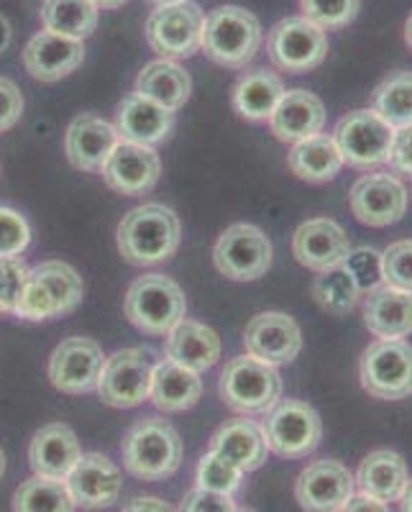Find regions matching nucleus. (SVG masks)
I'll return each instance as SVG.
<instances>
[{
    "instance_id": "obj_37",
    "label": "nucleus",
    "mask_w": 412,
    "mask_h": 512,
    "mask_svg": "<svg viewBox=\"0 0 412 512\" xmlns=\"http://www.w3.org/2000/svg\"><path fill=\"white\" fill-rule=\"evenodd\" d=\"M313 297L325 313L346 315L359 305L361 292L356 287L354 277L341 264V267L318 272V277L313 282Z\"/></svg>"
},
{
    "instance_id": "obj_54",
    "label": "nucleus",
    "mask_w": 412,
    "mask_h": 512,
    "mask_svg": "<svg viewBox=\"0 0 412 512\" xmlns=\"http://www.w3.org/2000/svg\"><path fill=\"white\" fill-rule=\"evenodd\" d=\"M3 474H6V454L0 451V479H3Z\"/></svg>"
},
{
    "instance_id": "obj_38",
    "label": "nucleus",
    "mask_w": 412,
    "mask_h": 512,
    "mask_svg": "<svg viewBox=\"0 0 412 512\" xmlns=\"http://www.w3.org/2000/svg\"><path fill=\"white\" fill-rule=\"evenodd\" d=\"M244 474L233 461H228L226 456L208 451V454L200 459L198 469H195V487L208 489L215 495H236L244 482Z\"/></svg>"
},
{
    "instance_id": "obj_19",
    "label": "nucleus",
    "mask_w": 412,
    "mask_h": 512,
    "mask_svg": "<svg viewBox=\"0 0 412 512\" xmlns=\"http://www.w3.org/2000/svg\"><path fill=\"white\" fill-rule=\"evenodd\" d=\"M72 500L82 510H105L121 497V469L103 454H82L64 479Z\"/></svg>"
},
{
    "instance_id": "obj_52",
    "label": "nucleus",
    "mask_w": 412,
    "mask_h": 512,
    "mask_svg": "<svg viewBox=\"0 0 412 512\" xmlns=\"http://www.w3.org/2000/svg\"><path fill=\"white\" fill-rule=\"evenodd\" d=\"M405 44L410 47V52H412V13L407 16V21H405Z\"/></svg>"
},
{
    "instance_id": "obj_32",
    "label": "nucleus",
    "mask_w": 412,
    "mask_h": 512,
    "mask_svg": "<svg viewBox=\"0 0 412 512\" xmlns=\"http://www.w3.org/2000/svg\"><path fill=\"white\" fill-rule=\"evenodd\" d=\"M285 82L272 70H251L246 72L233 88V108L246 121H269L274 108L285 95Z\"/></svg>"
},
{
    "instance_id": "obj_8",
    "label": "nucleus",
    "mask_w": 412,
    "mask_h": 512,
    "mask_svg": "<svg viewBox=\"0 0 412 512\" xmlns=\"http://www.w3.org/2000/svg\"><path fill=\"white\" fill-rule=\"evenodd\" d=\"M267 448L282 459H305L323 441V420L302 400H279L262 423Z\"/></svg>"
},
{
    "instance_id": "obj_29",
    "label": "nucleus",
    "mask_w": 412,
    "mask_h": 512,
    "mask_svg": "<svg viewBox=\"0 0 412 512\" xmlns=\"http://www.w3.org/2000/svg\"><path fill=\"white\" fill-rule=\"evenodd\" d=\"M210 451L226 456L228 461H233L246 474L262 469L269 454L262 425L246 418L223 423L210 438Z\"/></svg>"
},
{
    "instance_id": "obj_5",
    "label": "nucleus",
    "mask_w": 412,
    "mask_h": 512,
    "mask_svg": "<svg viewBox=\"0 0 412 512\" xmlns=\"http://www.w3.org/2000/svg\"><path fill=\"white\" fill-rule=\"evenodd\" d=\"M80 274L64 262H44L29 269L26 285L18 297L16 315L24 320H49L67 315L82 303Z\"/></svg>"
},
{
    "instance_id": "obj_18",
    "label": "nucleus",
    "mask_w": 412,
    "mask_h": 512,
    "mask_svg": "<svg viewBox=\"0 0 412 512\" xmlns=\"http://www.w3.org/2000/svg\"><path fill=\"white\" fill-rule=\"evenodd\" d=\"M244 349L254 359L282 367L297 359L302 351V331L287 313H259L249 320L244 331Z\"/></svg>"
},
{
    "instance_id": "obj_26",
    "label": "nucleus",
    "mask_w": 412,
    "mask_h": 512,
    "mask_svg": "<svg viewBox=\"0 0 412 512\" xmlns=\"http://www.w3.org/2000/svg\"><path fill=\"white\" fill-rule=\"evenodd\" d=\"M364 326L382 341L407 338L412 333V295L379 285L364 295Z\"/></svg>"
},
{
    "instance_id": "obj_49",
    "label": "nucleus",
    "mask_w": 412,
    "mask_h": 512,
    "mask_svg": "<svg viewBox=\"0 0 412 512\" xmlns=\"http://www.w3.org/2000/svg\"><path fill=\"white\" fill-rule=\"evenodd\" d=\"M11 24H8V18L6 16H0V52H6L8 44H11Z\"/></svg>"
},
{
    "instance_id": "obj_11",
    "label": "nucleus",
    "mask_w": 412,
    "mask_h": 512,
    "mask_svg": "<svg viewBox=\"0 0 412 512\" xmlns=\"http://www.w3.org/2000/svg\"><path fill=\"white\" fill-rule=\"evenodd\" d=\"M205 16L198 3L182 0L175 6H159L146 21V41L159 59H187L200 52Z\"/></svg>"
},
{
    "instance_id": "obj_55",
    "label": "nucleus",
    "mask_w": 412,
    "mask_h": 512,
    "mask_svg": "<svg viewBox=\"0 0 412 512\" xmlns=\"http://www.w3.org/2000/svg\"><path fill=\"white\" fill-rule=\"evenodd\" d=\"M233 512H251V510H238V507H236V510H233Z\"/></svg>"
},
{
    "instance_id": "obj_2",
    "label": "nucleus",
    "mask_w": 412,
    "mask_h": 512,
    "mask_svg": "<svg viewBox=\"0 0 412 512\" xmlns=\"http://www.w3.org/2000/svg\"><path fill=\"white\" fill-rule=\"evenodd\" d=\"M126 472L144 482H162L180 469L185 446L180 433L164 418L136 420L121 441Z\"/></svg>"
},
{
    "instance_id": "obj_35",
    "label": "nucleus",
    "mask_w": 412,
    "mask_h": 512,
    "mask_svg": "<svg viewBox=\"0 0 412 512\" xmlns=\"http://www.w3.org/2000/svg\"><path fill=\"white\" fill-rule=\"evenodd\" d=\"M67 482L62 479L31 477L13 495V512H75Z\"/></svg>"
},
{
    "instance_id": "obj_30",
    "label": "nucleus",
    "mask_w": 412,
    "mask_h": 512,
    "mask_svg": "<svg viewBox=\"0 0 412 512\" xmlns=\"http://www.w3.org/2000/svg\"><path fill=\"white\" fill-rule=\"evenodd\" d=\"M354 479L359 492L392 505V502H400L402 492L410 482V472H407V461L397 451L377 448L361 459Z\"/></svg>"
},
{
    "instance_id": "obj_4",
    "label": "nucleus",
    "mask_w": 412,
    "mask_h": 512,
    "mask_svg": "<svg viewBox=\"0 0 412 512\" xmlns=\"http://www.w3.org/2000/svg\"><path fill=\"white\" fill-rule=\"evenodd\" d=\"M218 392L226 408L238 415H267L282 400V377L277 367L244 354L223 367Z\"/></svg>"
},
{
    "instance_id": "obj_28",
    "label": "nucleus",
    "mask_w": 412,
    "mask_h": 512,
    "mask_svg": "<svg viewBox=\"0 0 412 512\" xmlns=\"http://www.w3.org/2000/svg\"><path fill=\"white\" fill-rule=\"evenodd\" d=\"M203 395V379L198 372L180 367L175 361H157L151 372L149 400L162 413H185L195 408Z\"/></svg>"
},
{
    "instance_id": "obj_7",
    "label": "nucleus",
    "mask_w": 412,
    "mask_h": 512,
    "mask_svg": "<svg viewBox=\"0 0 412 512\" xmlns=\"http://www.w3.org/2000/svg\"><path fill=\"white\" fill-rule=\"evenodd\" d=\"M359 379L364 392L377 400L397 402L412 395V346L405 338H377L361 354Z\"/></svg>"
},
{
    "instance_id": "obj_3",
    "label": "nucleus",
    "mask_w": 412,
    "mask_h": 512,
    "mask_svg": "<svg viewBox=\"0 0 412 512\" xmlns=\"http://www.w3.org/2000/svg\"><path fill=\"white\" fill-rule=\"evenodd\" d=\"M262 41V24L254 13L241 6H221L205 16L200 49L210 62L244 70L262 49Z\"/></svg>"
},
{
    "instance_id": "obj_39",
    "label": "nucleus",
    "mask_w": 412,
    "mask_h": 512,
    "mask_svg": "<svg viewBox=\"0 0 412 512\" xmlns=\"http://www.w3.org/2000/svg\"><path fill=\"white\" fill-rule=\"evenodd\" d=\"M300 11L310 24L323 31H336L354 24L361 11V0H300Z\"/></svg>"
},
{
    "instance_id": "obj_50",
    "label": "nucleus",
    "mask_w": 412,
    "mask_h": 512,
    "mask_svg": "<svg viewBox=\"0 0 412 512\" xmlns=\"http://www.w3.org/2000/svg\"><path fill=\"white\" fill-rule=\"evenodd\" d=\"M400 510L402 512H412V477H410V482H407L405 492H402V497H400Z\"/></svg>"
},
{
    "instance_id": "obj_14",
    "label": "nucleus",
    "mask_w": 412,
    "mask_h": 512,
    "mask_svg": "<svg viewBox=\"0 0 412 512\" xmlns=\"http://www.w3.org/2000/svg\"><path fill=\"white\" fill-rule=\"evenodd\" d=\"M349 205L356 221L372 228L392 226L407 213V187L389 172H372L354 182Z\"/></svg>"
},
{
    "instance_id": "obj_25",
    "label": "nucleus",
    "mask_w": 412,
    "mask_h": 512,
    "mask_svg": "<svg viewBox=\"0 0 412 512\" xmlns=\"http://www.w3.org/2000/svg\"><path fill=\"white\" fill-rule=\"evenodd\" d=\"M269 128L279 141L297 144L310 136L323 134L325 128V105L310 90H287L269 118Z\"/></svg>"
},
{
    "instance_id": "obj_53",
    "label": "nucleus",
    "mask_w": 412,
    "mask_h": 512,
    "mask_svg": "<svg viewBox=\"0 0 412 512\" xmlns=\"http://www.w3.org/2000/svg\"><path fill=\"white\" fill-rule=\"evenodd\" d=\"M154 6H175V3H182V0H151Z\"/></svg>"
},
{
    "instance_id": "obj_44",
    "label": "nucleus",
    "mask_w": 412,
    "mask_h": 512,
    "mask_svg": "<svg viewBox=\"0 0 412 512\" xmlns=\"http://www.w3.org/2000/svg\"><path fill=\"white\" fill-rule=\"evenodd\" d=\"M24 116V95L8 77H0V134H6Z\"/></svg>"
},
{
    "instance_id": "obj_6",
    "label": "nucleus",
    "mask_w": 412,
    "mask_h": 512,
    "mask_svg": "<svg viewBox=\"0 0 412 512\" xmlns=\"http://www.w3.org/2000/svg\"><path fill=\"white\" fill-rule=\"evenodd\" d=\"M126 318L149 336H164L185 318L187 300L182 287L164 274H144L128 287L123 300Z\"/></svg>"
},
{
    "instance_id": "obj_12",
    "label": "nucleus",
    "mask_w": 412,
    "mask_h": 512,
    "mask_svg": "<svg viewBox=\"0 0 412 512\" xmlns=\"http://www.w3.org/2000/svg\"><path fill=\"white\" fill-rule=\"evenodd\" d=\"M154 356L149 349H123L113 356H105L103 372L98 379V395L111 408H139L149 400L151 372H154Z\"/></svg>"
},
{
    "instance_id": "obj_22",
    "label": "nucleus",
    "mask_w": 412,
    "mask_h": 512,
    "mask_svg": "<svg viewBox=\"0 0 412 512\" xmlns=\"http://www.w3.org/2000/svg\"><path fill=\"white\" fill-rule=\"evenodd\" d=\"M118 131L113 123L93 116V113H82L67 128L64 136V152L72 167L82 172H100L103 164L108 162L111 152L118 146Z\"/></svg>"
},
{
    "instance_id": "obj_34",
    "label": "nucleus",
    "mask_w": 412,
    "mask_h": 512,
    "mask_svg": "<svg viewBox=\"0 0 412 512\" xmlns=\"http://www.w3.org/2000/svg\"><path fill=\"white\" fill-rule=\"evenodd\" d=\"M41 24L44 31L82 41L98 29V8L93 0H44Z\"/></svg>"
},
{
    "instance_id": "obj_23",
    "label": "nucleus",
    "mask_w": 412,
    "mask_h": 512,
    "mask_svg": "<svg viewBox=\"0 0 412 512\" xmlns=\"http://www.w3.org/2000/svg\"><path fill=\"white\" fill-rule=\"evenodd\" d=\"M175 128V113L162 108L141 93H131L116 108V131L121 141L154 146L167 139Z\"/></svg>"
},
{
    "instance_id": "obj_24",
    "label": "nucleus",
    "mask_w": 412,
    "mask_h": 512,
    "mask_svg": "<svg viewBox=\"0 0 412 512\" xmlns=\"http://www.w3.org/2000/svg\"><path fill=\"white\" fill-rule=\"evenodd\" d=\"M80 441L64 423H49L34 433L29 446V464L36 477L67 479L80 461Z\"/></svg>"
},
{
    "instance_id": "obj_9",
    "label": "nucleus",
    "mask_w": 412,
    "mask_h": 512,
    "mask_svg": "<svg viewBox=\"0 0 412 512\" xmlns=\"http://www.w3.org/2000/svg\"><path fill=\"white\" fill-rule=\"evenodd\" d=\"M213 262L228 280L254 282L272 267V241L262 228L251 223H233L215 241Z\"/></svg>"
},
{
    "instance_id": "obj_43",
    "label": "nucleus",
    "mask_w": 412,
    "mask_h": 512,
    "mask_svg": "<svg viewBox=\"0 0 412 512\" xmlns=\"http://www.w3.org/2000/svg\"><path fill=\"white\" fill-rule=\"evenodd\" d=\"M31 244V226L18 210L0 205V256L24 254Z\"/></svg>"
},
{
    "instance_id": "obj_36",
    "label": "nucleus",
    "mask_w": 412,
    "mask_h": 512,
    "mask_svg": "<svg viewBox=\"0 0 412 512\" xmlns=\"http://www.w3.org/2000/svg\"><path fill=\"white\" fill-rule=\"evenodd\" d=\"M374 113L389 126L405 128L412 123V72L400 70L392 72L387 80H382L374 90Z\"/></svg>"
},
{
    "instance_id": "obj_27",
    "label": "nucleus",
    "mask_w": 412,
    "mask_h": 512,
    "mask_svg": "<svg viewBox=\"0 0 412 512\" xmlns=\"http://www.w3.org/2000/svg\"><path fill=\"white\" fill-rule=\"evenodd\" d=\"M167 359L192 369V372H208L221 359V338L210 326L198 320L182 318L172 331L167 333Z\"/></svg>"
},
{
    "instance_id": "obj_40",
    "label": "nucleus",
    "mask_w": 412,
    "mask_h": 512,
    "mask_svg": "<svg viewBox=\"0 0 412 512\" xmlns=\"http://www.w3.org/2000/svg\"><path fill=\"white\" fill-rule=\"evenodd\" d=\"M382 282L412 295V239L395 241L382 251Z\"/></svg>"
},
{
    "instance_id": "obj_10",
    "label": "nucleus",
    "mask_w": 412,
    "mask_h": 512,
    "mask_svg": "<svg viewBox=\"0 0 412 512\" xmlns=\"http://www.w3.org/2000/svg\"><path fill=\"white\" fill-rule=\"evenodd\" d=\"M267 52L274 67L287 75H305L328 57V34L308 18H282L267 39Z\"/></svg>"
},
{
    "instance_id": "obj_45",
    "label": "nucleus",
    "mask_w": 412,
    "mask_h": 512,
    "mask_svg": "<svg viewBox=\"0 0 412 512\" xmlns=\"http://www.w3.org/2000/svg\"><path fill=\"white\" fill-rule=\"evenodd\" d=\"M236 502L231 495H215L208 489H190L182 500L180 512H233Z\"/></svg>"
},
{
    "instance_id": "obj_16",
    "label": "nucleus",
    "mask_w": 412,
    "mask_h": 512,
    "mask_svg": "<svg viewBox=\"0 0 412 512\" xmlns=\"http://www.w3.org/2000/svg\"><path fill=\"white\" fill-rule=\"evenodd\" d=\"M103 364L105 354L98 341L82 336L64 338L49 359V379L59 392L85 395L98 387Z\"/></svg>"
},
{
    "instance_id": "obj_48",
    "label": "nucleus",
    "mask_w": 412,
    "mask_h": 512,
    "mask_svg": "<svg viewBox=\"0 0 412 512\" xmlns=\"http://www.w3.org/2000/svg\"><path fill=\"white\" fill-rule=\"evenodd\" d=\"M121 512H177L169 502L159 500V497H134Z\"/></svg>"
},
{
    "instance_id": "obj_46",
    "label": "nucleus",
    "mask_w": 412,
    "mask_h": 512,
    "mask_svg": "<svg viewBox=\"0 0 412 512\" xmlns=\"http://www.w3.org/2000/svg\"><path fill=\"white\" fill-rule=\"evenodd\" d=\"M387 164H392L402 175H412V123L395 131Z\"/></svg>"
},
{
    "instance_id": "obj_47",
    "label": "nucleus",
    "mask_w": 412,
    "mask_h": 512,
    "mask_svg": "<svg viewBox=\"0 0 412 512\" xmlns=\"http://www.w3.org/2000/svg\"><path fill=\"white\" fill-rule=\"evenodd\" d=\"M338 512H392L387 502L377 500V497H369L364 492H354L351 500L341 507Z\"/></svg>"
},
{
    "instance_id": "obj_42",
    "label": "nucleus",
    "mask_w": 412,
    "mask_h": 512,
    "mask_svg": "<svg viewBox=\"0 0 412 512\" xmlns=\"http://www.w3.org/2000/svg\"><path fill=\"white\" fill-rule=\"evenodd\" d=\"M26 277H29V267L18 256H0V313L16 315Z\"/></svg>"
},
{
    "instance_id": "obj_21",
    "label": "nucleus",
    "mask_w": 412,
    "mask_h": 512,
    "mask_svg": "<svg viewBox=\"0 0 412 512\" xmlns=\"http://www.w3.org/2000/svg\"><path fill=\"white\" fill-rule=\"evenodd\" d=\"M85 59V44L80 39L39 31L24 49V67L34 80L57 82L72 75Z\"/></svg>"
},
{
    "instance_id": "obj_51",
    "label": "nucleus",
    "mask_w": 412,
    "mask_h": 512,
    "mask_svg": "<svg viewBox=\"0 0 412 512\" xmlns=\"http://www.w3.org/2000/svg\"><path fill=\"white\" fill-rule=\"evenodd\" d=\"M128 0H93L95 8H105V11H113V8L126 6Z\"/></svg>"
},
{
    "instance_id": "obj_20",
    "label": "nucleus",
    "mask_w": 412,
    "mask_h": 512,
    "mask_svg": "<svg viewBox=\"0 0 412 512\" xmlns=\"http://www.w3.org/2000/svg\"><path fill=\"white\" fill-rule=\"evenodd\" d=\"M351 251V241L331 218H310L292 236V254L302 267L313 272L341 267Z\"/></svg>"
},
{
    "instance_id": "obj_33",
    "label": "nucleus",
    "mask_w": 412,
    "mask_h": 512,
    "mask_svg": "<svg viewBox=\"0 0 412 512\" xmlns=\"http://www.w3.org/2000/svg\"><path fill=\"white\" fill-rule=\"evenodd\" d=\"M287 167L292 169V175L305 182H328L341 172L343 157L333 136L318 134L292 144Z\"/></svg>"
},
{
    "instance_id": "obj_31",
    "label": "nucleus",
    "mask_w": 412,
    "mask_h": 512,
    "mask_svg": "<svg viewBox=\"0 0 412 512\" xmlns=\"http://www.w3.org/2000/svg\"><path fill=\"white\" fill-rule=\"evenodd\" d=\"M136 93L154 100L167 111L177 113L190 98L192 80L185 67H180L172 59H154L136 77Z\"/></svg>"
},
{
    "instance_id": "obj_41",
    "label": "nucleus",
    "mask_w": 412,
    "mask_h": 512,
    "mask_svg": "<svg viewBox=\"0 0 412 512\" xmlns=\"http://www.w3.org/2000/svg\"><path fill=\"white\" fill-rule=\"evenodd\" d=\"M343 269L354 277L356 287H359L361 297L366 292H372L374 287L384 285L382 282V251L372 249V246H359V249H351Z\"/></svg>"
},
{
    "instance_id": "obj_13",
    "label": "nucleus",
    "mask_w": 412,
    "mask_h": 512,
    "mask_svg": "<svg viewBox=\"0 0 412 512\" xmlns=\"http://www.w3.org/2000/svg\"><path fill=\"white\" fill-rule=\"evenodd\" d=\"M392 139H395V128L374 111L349 113L336 123V131H333V141L341 152L343 164L354 169L387 164Z\"/></svg>"
},
{
    "instance_id": "obj_1",
    "label": "nucleus",
    "mask_w": 412,
    "mask_h": 512,
    "mask_svg": "<svg viewBox=\"0 0 412 512\" xmlns=\"http://www.w3.org/2000/svg\"><path fill=\"white\" fill-rule=\"evenodd\" d=\"M182 241V223L172 208L162 203H144L128 210L118 226V251L134 267H154L177 254Z\"/></svg>"
},
{
    "instance_id": "obj_17",
    "label": "nucleus",
    "mask_w": 412,
    "mask_h": 512,
    "mask_svg": "<svg viewBox=\"0 0 412 512\" xmlns=\"http://www.w3.org/2000/svg\"><path fill=\"white\" fill-rule=\"evenodd\" d=\"M105 185L126 198H139L154 190L162 177V159L154 152V146L131 144V141H118L108 162L100 169Z\"/></svg>"
},
{
    "instance_id": "obj_15",
    "label": "nucleus",
    "mask_w": 412,
    "mask_h": 512,
    "mask_svg": "<svg viewBox=\"0 0 412 512\" xmlns=\"http://www.w3.org/2000/svg\"><path fill=\"white\" fill-rule=\"evenodd\" d=\"M354 492V474L336 459L310 461L295 482V497L302 512H338Z\"/></svg>"
}]
</instances>
